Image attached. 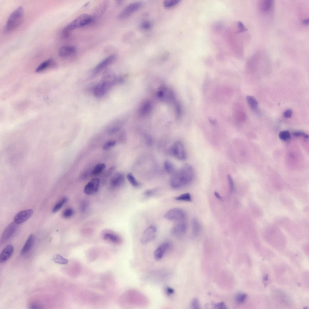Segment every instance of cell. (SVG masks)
I'll list each match as a JSON object with an SVG mask.
<instances>
[{"instance_id": "52a82bcc", "label": "cell", "mask_w": 309, "mask_h": 309, "mask_svg": "<svg viewBox=\"0 0 309 309\" xmlns=\"http://www.w3.org/2000/svg\"><path fill=\"white\" fill-rule=\"evenodd\" d=\"M157 229L154 225L150 226L144 231L141 238V242L143 244H146L153 240L157 234Z\"/></svg>"}, {"instance_id": "4fadbf2b", "label": "cell", "mask_w": 309, "mask_h": 309, "mask_svg": "<svg viewBox=\"0 0 309 309\" xmlns=\"http://www.w3.org/2000/svg\"><path fill=\"white\" fill-rule=\"evenodd\" d=\"M33 213V210L30 209L21 211L14 216V222L17 224L23 223L29 218Z\"/></svg>"}, {"instance_id": "d6986e66", "label": "cell", "mask_w": 309, "mask_h": 309, "mask_svg": "<svg viewBox=\"0 0 309 309\" xmlns=\"http://www.w3.org/2000/svg\"><path fill=\"white\" fill-rule=\"evenodd\" d=\"M14 251L13 246L9 244L3 250L0 255V262L3 263L7 260L12 255Z\"/></svg>"}, {"instance_id": "60d3db41", "label": "cell", "mask_w": 309, "mask_h": 309, "mask_svg": "<svg viewBox=\"0 0 309 309\" xmlns=\"http://www.w3.org/2000/svg\"><path fill=\"white\" fill-rule=\"evenodd\" d=\"M156 192V190L151 189L147 190L144 193V195L146 197H149L153 195Z\"/></svg>"}, {"instance_id": "1f68e13d", "label": "cell", "mask_w": 309, "mask_h": 309, "mask_svg": "<svg viewBox=\"0 0 309 309\" xmlns=\"http://www.w3.org/2000/svg\"><path fill=\"white\" fill-rule=\"evenodd\" d=\"M279 137L282 140L284 141H288L290 139L291 135L289 132L287 130H284L280 132L279 135Z\"/></svg>"}, {"instance_id": "f35d334b", "label": "cell", "mask_w": 309, "mask_h": 309, "mask_svg": "<svg viewBox=\"0 0 309 309\" xmlns=\"http://www.w3.org/2000/svg\"><path fill=\"white\" fill-rule=\"evenodd\" d=\"M141 26V27L143 29L147 30L151 28L152 26V24L149 21H145L142 23Z\"/></svg>"}, {"instance_id": "d6a6232c", "label": "cell", "mask_w": 309, "mask_h": 309, "mask_svg": "<svg viewBox=\"0 0 309 309\" xmlns=\"http://www.w3.org/2000/svg\"><path fill=\"white\" fill-rule=\"evenodd\" d=\"M180 2V0H165L164 1L163 4L164 7L169 8L177 5Z\"/></svg>"}, {"instance_id": "30bf717a", "label": "cell", "mask_w": 309, "mask_h": 309, "mask_svg": "<svg viewBox=\"0 0 309 309\" xmlns=\"http://www.w3.org/2000/svg\"><path fill=\"white\" fill-rule=\"evenodd\" d=\"M171 229L172 234L175 237L180 238L186 233L187 226L186 223L184 221L175 222Z\"/></svg>"}, {"instance_id": "277c9868", "label": "cell", "mask_w": 309, "mask_h": 309, "mask_svg": "<svg viewBox=\"0 0 309 309\" xmlns=\"http://www.w3.org/2000/svg\"><path fill=\"white\" fill-rule=\"evenodd\" d=\"M164 217L168 220L177 222L185 221L186 215L183 209L175 208L171 209L167 212L164 215Z\"/></svg>"}, {"instance_id": "7c38bea8", "label": "cell", "mask_w": 309, "mask_h": 309, "mask_svg": "<svg viewBox=\"0 0 309 309\" xmlns=\"http://www.w3.org/2000/svg\"><path fill=\"white\" fill-rule=\"evenodd\" d=\"M17 228V224L14 222L10 223L5 228L1 236L0 241L3 242L11 237Z\"/></svg>"}, {"instance_id": "7dc6e473", "label": "cell", "mask_w": 309, "mask_h": 309, "mask_svg": "<svg viewBox=\"0 0 309 309\" xmlns=\"http://www.w3.org/2000/svg\"><path fill=\"white\" fill-rule=\"evenodd\" d=\"M41 306L39 304H31L29 306L30 309H39L42 308Z\"/></svg>"}, {"instance_id": "83f0119b", "label": "cell", "mask_w": 309, "mask_h": 309, "mask_svg": "<svg viewBox=\"0 0 309 309\" xmlns=\"http://www.w3.org/2000/svg\"><path fill=\"white\" fill-rule=\"evenodd\" d=\"M67 201V199L65 197L61 199L54 206L52 210L53 212L55 213L59 211Z\"/></svg>"}, {"instance_id": "f1b7e54d", "label": "cell", "mask_w": 309, "mask_h": 309, "mask_svg": "<svg viewBox=\"0 0 309 309\" xmlns=\"http://www.w3.org/2000/svg\"><path fill=\"white\" fill-rule=\"evenodd\" d=\"M127 178L130 184L134 187H138L140 186V183L137 180L132 173H128L127 175Z\"/></svg>"}, {"instance_id": "603a6c76", "label": "cell", "mask_w": 309, "mask_h": 309, "mask_svg": "<svg viewBox=\"0 0 309 309\" xmlns=\"http://www.w3.org/2000/svg\"><path fill=\"white\" fill-rule=\"evenodd\" d=\"M54 62L51 59H48L41 63L37 68L36 69V72H39L43 71L53 64Z\"/></svg>"}, {"instance_id": "e0dca14e", "label": "cell", "mask_w": 309, "mask_h": 309, "mask_svg": "<svg viewBox=\"0 0 309 309\" xmlns=\"http://www.w3.org/2000/svg\"><path fill=\"white\" fill-rule=\"evenodd\" d=\"M125 178L123 175L120 173H116L111 178L110 184L113 187H118L123 184Z\"/></svg>"}, {"instance_id": "6da1fadb", "label": "cell", "mask_w": 309, "mask_h": 309, "mask_svg": "<svg viewBox=\"0 0 309 309\" xmlns=\"http://www.w3.org/2000/svg\"><path fill=\"white\" fill-rule=\"evenodd\" d=\"M194 175V170L190 164H186L179 170H176L172 174L170 184L175 189L183 187L190 183L193 180Z\"/></svg>"}, {"instance_id": "d590c367", "label": "cell", "mask_w": 309, "mask_h": 309, "mask_svg": "<svg viewBox=\"0 0 309 309\" xmlns=\"http://www.w3.org/2000/svg\"><path fill=\"white\" fill-rule=\"evenodd\" d=\"M74 214L73 210L70 208L65 210L62 213V216L65 218H68L71 217Z\"/></svg>"}, {"instance_id": "f907efd6", "label": "cell", "mask_w": 309, "mask_h": 309, "mask_svg": "<svg viewBox=\"0 0 309 309\" xmlns=\"http://www.w3.org/2000/svg\"><path fill=\"white\" fill-rule=\"evenodd\" d=\"M123 0H116V5L118 6L121 5L123 3Z\"/></svg>"}, {"instance_id": "8992f818", "label": "cell", "mask_w": 309, "mask_h": 309, "mask_svg": "<svg viewBox=\"0 0 309 309\" xmlns=\"http://www.w3.org/2000/svg\"><path fill=\"white\" fill-rule=\"evenodd\" d=\"M142 5V3L140 2H135L129 4L119 14L118 18L123 19L127 18L140 9Z\"/></svg>"}, {"instance_id": "f6af8a7d", "label": "cell", "mask_w": 309, "mask_h": 309, "mask_svg": "<svg viewBox=\"0 0 309 309\" xmlns=\"http://www.w3.org/2000/svg\"><path fill=\"white\" fill-rule=\"evenodd\" d=\"M292 111L291 109H288L285 111L283 114V116L285 118H290L291 117Z\"/></svg>"}, {"instance_id": "f546056e", "label": "cell", "mask_w": 309, "mask_h": 309, "mask_svg": "<svg viewBox=\"0 0 309 309\" xmlns=\"http://www.w3.org/2000/svg\"><path fill=\"white\" fill-rule=\"evenodd\" d=\"M53 260L55 263L60 264H67L68 261V260L58 254L55 255L53 256Z\"/></svg>"}, {"instance_id": "9c48e42d", "label": "cell", "mask_w": 309, "mask_h": 309, "mask_svg": "<svg viewBox=\"0 0 309 309\" xmlns=\"http://www.w3.org/2000/svg\"><path fill=\"white\" fill-rule=\"evenodd\" d=\"M116 55L112 54L98 64L93 70L94 74H96L104 69H105L109 65L112 63L115 60Z\"/></svg>"}, {"instance_id": "44dd1931", "label": "cell", "mask_w": 309, "mask_h": 309, "mask_svg": "<svg viewBox=\"0 0 309 309\" xmlns=\"http://www.w3.org/2000/svg\"><path fill=\"white\" fill-rule=\"evenodd\" d=\"M34 240L33 235L31 234L28 237L21 251V254L25 253L30 250L33 245Z\"/></svg>"}, {"instance_id": "ab89813d", "label": "cell", "mask_w": 309, "mask_h": 309, "mask_svg": "<svg viewBox=\"0 0 309 309\" xmlns=\"http://www.w3.org/2000/svg\"><path fill=\"white\" fill-rule=\"evenodd\" d=\"M227 178L228 181L230 190L231 192H232L234 191V181L232 177L230 175L228 174V175Z\"/></svg>"}, {"instance_id": "e575fe53", "label": "cell", "mask_w": 309, "mask_h": 309, "mask_svg": "<svg viewBox=\"0 0 309 309\" xmlns=\"http://www.w3.org/2000/svg\"><path fill=\"white\" fill-rule=\"evenodd\" d=\"M116 143V141L114 140H109L107 141L103 146V149L104 150H108L114 147Z\"/></svg>"}, {"instance_id": "484cf974", "label": "cell", "mask_w": 309, "mask_h": 309, "mask_svg": "<svg viewBox=\"0 0 309 309\" xmlns=\"http://www.w3.org/2000/svg\"><path fill=\"white\" fill-rule=\"evenodd\" d=\"M164 167L166 171L169 174H172L176 171L173 163L168 160H166L164 162Z\"/></svg>"}, {"instance_id": "bcb514c9", "label": "cell", "mask_w": 309, "mask_h": 309, "mask_svg": "<svg viewBox=\"0 0 309 309\" xmlns=\"http://www.w3.org/2000/svg\"><path fill=\"white\" fill-rule=\"evenodd\" d=\"M166 293L168 295H171L174 292V290L172 288L169 287H167L165 289Z\"/></svg>"}, {"instance_id": "7bdbcfd3", "label": "cell", "mask_w": 309, "mask_h": 309, "mask_svg": "<svg viewBox=\"0 0 309 309\" xmlns=\"http://www.w3.org/2000/svg\"><path fill=\"white\" fill-rule=\"evenodd\" d=\"M214 306L215 308L220 309H226V307L223 302H220L214 304Z\"/></svg>"}, {"instance_id": "836d02e7", "label": "cell", "mask_w": 309, "mask_h": 309, "mask_svg": "<svg viewBox=\"0 0 309 309\" xmlns=\"http://www.w3.org/2000/svg\"><path fill=\"white\" fill-rule=\"evenodd\" d=\"M175 199L176 200L180 201L191 202L192 201L191 196L189 193L181 194L176 197Z\"/></svg>"}, {"instance_id": "9a60e30c", "label": "cell", "mask_w": 309, "mask_h": 309, "mask_svg": "<svg viewBox=\"0 0 309 309\" xmlns=\"http://www.w3.org/2000/svg\"><path fill=\"white\" fill-rule=\"evenodd\" d=\"M170 247V244L168 242H164L160 244L154 251V256L155 259L157 260H160Z\"/></svg>"}, {"instance_id": "3957f363", "label": "cell", "mask_w": 309, "mask_h": 309, "mask_svg": "<svg viewBox=\"0 0 309 309\" xmlns=\"http://www.w3.org/2000/svg\"><path fill=\"white\" fill-rule=\"evenodd\" d=\"M24 14V9L22 6H19L14 10L7 19L5 27V31L9 33L16 29L22 21Z\"/></svg>"}, {"instance_id": "5bb4252c", "label": "cell", "mask_w": 309, "mask_h": 309, "mask_svg": "<svg viewBox=\"0 0 309 309\" xmlns=\"http://www.w3.org/2000/svg\"><path fill=\"white\" fill-rule=\"evenodd\" d=\"M111 88L107 84L100 81L94 87L93 94L96 97H101L104 96Z\"/></svg>"}, {"instance_id": "ac0fdd59", "label": "cell", "mask_w": 309, "mask_h": 309, "mask_svg": "<svg viewBox=\"0 0 309 309\" xmlns=\"http://www.w3.org/2000/svg\"><path fill=\"white\" fill-rule=\"evenodd\" d=\"M76 51V47L73 46L67 45L61 47L59 49L58 54L62 57L68 56L74 53Z\"/></svg>"}, {"instance_id": "cb8c5ba5", "label": "cell", "mask_w": 309, "mask_h": 309, "mask_svg": "<svg viewBox=\"0 0 309 309\" xmlns=\"http://www.w3.org/2000/svg\"><path fill=\"white\" fill-rule=\"evenodd\" d=\"M106 165L104 163H100L97 164L91 171V174L94 176L98 175L101 174L105 169Z\"/></svg>"}, {"instance_id": "d4e9b609", "label": "cell", "mask_w": 309, "mask_h": 309, "mask_svg": "<svg viewBox=\"0 0 309 309\" xmlns=\"http://www.w3.org/2000/svg\"><path fill=\"white\" fill-rule=\"evenodd\" d=\"M246 99L250 107L252 110H256L258 107V103L256 99L253 96H247Z\"/></svg>"}, {"instance_id": "681fc988", "label": "cell", "mask_w": 309, "mask_h": 309, "mask_svg": "<svg viewBox=\"0 0 309 309\" xmlns=\"http://www.w3.org/2000/svg\"><path fill=\"white\" fill-rule=\"evenodd\" d=\"M214 195L215 197L219 199H221V197L220 196L219 193L215 191L214 193Z\"/></svg>"}, {"instance_id": "8fae6325", "label": "cell", "mask_w": 309, "mask_h": 309, "mask_svg": "<svg viewBox=\"0 0 309 309\" xmlns=\"http://www.w3.org/2000/svg\"><path fill=\"white\" fill-rule=\"evenodd\" d=\"M100 184V180L97 178H94L85 186L84 191L88 195L93 194L98 190Z\"/></svg>"}, {"instance_id": "8d00e7d4", "label": "cell", "mask_w": 309, "mask_h": 309, "mask_svg": "<svg viewBox=\"0 0 309 309\" xmlns=\"http://www.w3.org/2000/svg\"><path fill=\"white\" fill-rule=\"evenodd\" d=\"M121 127L119 125H115L110 128L108 131V133L110 135H113L118 132L120 129Z\"/></svg>"}, {"instance_id": "ee69618b", "label": "cell", "mask_w": 309, "mask_h": 309, "mask_svg": "<svg viewBox=\"0 0 309 309\" xmlns=\"http://www.w3.org/2000/svg\"><path fill=\"white\" fill-rule=\"evenodd\" d=\"M88 203L86 201H83L81 203L80 206V209L81 212H83L85 211L88 208Z\"/></svg>"}, {"instance_id": "4316f807", "label": "cell", "mask_w": 309, "mask_h": 309, "mask_svg": "<svg viewBox=\"0 0 309 309\" xmlns=\"http://www.w3.org/2000/svg\"><path fill=\"white\" fill-rule=\"evenodd\" d=\"M193 233L194 235H198L201 230V225L199 220L194 218L192 221Z\"/></svg>"}, {"instance_id": "b9f144b4", "label": "cell", "mask_w": 309, "mask_h": 309, "mask_svg": "<svg viewBox=\"0 0 309 309\" xmlns=\"http://www.w3.org/2000/svg\"><path fill=\"white\" fill-rule=\"evenodd\" d=\"M293 135L295 137L303 136L306 138H308V135L306 134L304 132L301 131H296L294 132L293 134Z\"/></svg>"}, {"instance_id": "c3c4849f", "label": "cell", "mask_w": 309, "mask_h": 309, "mask_svg": "<svg viewBox=\"0 0 309 309\" xmlns=\"http://www.w3.org/2000/svg\"><path fill=\"white\" fill-rule=\"evenodd\" d=\"M209 120L210 123L213 125H215L217 123V122L215 119L211 118H209Z\"/></svg>"}, {"instance_id": "7402d4cb", "label": "cell", "mask_w": 309, "mask_h": 309, "mask_svg": "<svg viewBox=\"0 0 309 309\" xmlns=\"http://www.w3.org/2000/svg\"><path fill=\"white\" fill-rule=\"evenodd\" d=\"M104 239L106 241L115 244H119L121 242V239L118 236L111 233H107L104 234Z\"/></svg>"}, {"instance_id": "7a4b0ae2", "label": "cell", "mask_w": 309, "mask_h": 309, "mask_svg": "<svg viewBox=\"0 0 309 309\" xmlns=\"http://www.w3.org/2000/svg\"><path fill=\"white\" fill-rule=\"evenodd\" d=\"M95 19L93 16L91 14H81L63 29L62 32V36L65 38L67 37L72 30L89 24Z\"/></svg>"}, {"instance_id": "816d5d0a", "label": "cell", "mask_w": 309, "mask_h": 309, "mask_svg": "<svg viewBox=\"0 0 309 309\" xmlns=\"http://www.w3.org/2000/svg\"><path fill=\"white\" fill-rule=\"evenodd\" d=\"M303 24L306 25L308 24H309V20L308 19H306L304 20L303 21Z\"/></svg>"}, {"instance_id": "74e56055", "label": "cell", "mask_w": 309, "mask_h": 309, "mask_svg": "<svg viewBox=\"0 0 309 309\" xmlns=\"http://www.w3.org/2000/svg\"><path fill=\"white\" fill-rule=\"evenodd\" d=\"M190 306L192 309L200 308V304L198 299L196 298H193L191 301Z\"/></svg>"}, {"instance_id": "4dcf8cb0", "label": "cell", "mask_w": 309, "mask_h": 309, "mask_svg": "<svg viewBox=\"0 0 309 309\" xmlns=\"http://www.w3.org/2000/svg\"><path fill=\"white\" fill-rule=\"evenodd\" d=\"M247 295L244 293H240L237 294L235 295V301L238 304H241L243 303L246 301Z\"/></svg>"}, {"instance_id": "ffe728a7", "label": "cell", "mask_w": 309, "mask_h": 309, "mask_svg": "<svg viewBox=\"0 0 309 309\" xmlns=\"http://www.w3.org/2000/svg\"><path fill=\"white\" fill-rule=\"evenodd\" d=\"M273 1L271 0L262 1L260 3L259 8L261 11L266 13L269 12L273 6Z\"/></svg>"}, {"instance_id": "5b68a950", "label": "cell", "mask_w": 309, "mask_h": 309, "mask_svg": "<svg viewBox=\"0 0 309 309\" xmlns=\"http://www.w3.org/2000/svg\"><path fill=\"white\" fill-rule=\"evenodd\" d=\"M121 78H117L114 72L110 68H107L104 69L100 81L109 85L111 88L116 84L122 82Z\"/></svg>"}, {"instance_id": "ba28073f", "label": "cell", "mask_w": 309, "mask_h": 309, "mask_svg": "<svg viewBox=\"0 0 309 309\" xmlns=\"http://www.w3.org/2000/svg\"><path fill=\"white\" fill-rule=\"evenodd\" d=\"M171 152L173 155L179 160H183L186 158L183 145L180 141L177 142L174 144L172 148Z\"/></svg>"}, {"instance_id": "2e32d148", "label": "cell", "mask_w": 309, "mask_h": 309, "mask_svg": "<svg viewBox=\"0 0 309 309\" xmlns=\"http://www.w3.org/2000/svg\"><path fill=\"white\" fill-rule=\"evenodd\" d=\"M109 2L104 0L100 3L94 10V14L92 15L95 19L99 18L104 14L109 5Z\"/></svg>"}]
</instances>
